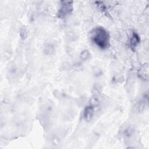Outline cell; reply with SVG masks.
<instances>
[{
    "label": "cell",
    "mask_w": 149,
    "mask_h": 149,
    "mask_svg": "<svg viewBox=\"0 0 149 149\" xmlns=\"http://www.w3.org/2000/svg\"><path fill=\"white\" fill-rule=\"evenodd\" d=\"M90 38L93 42L101 49H107L111 45L109 34L105 28L101 26L94 27L91 30Z\"/></svg>",
    "instance_id": "obj_1"
},
{
    "label": "cell",
    "mask_w": 149,
    "mask_h": 149,
    "mask_svg": "<svg viewBox=\"0 0 149 149\" xmlns=\"http://www.w3.org/2000/svg\"><path fill=\"white\" fill-rule=\"evenodd\" d=\"M140 42V37L136 32H133L129 41V47L133 51H135L136 48Z\"/></svg>",
    "instance_id": "obj_3"
},
{
    "label": "cell",
    "mask_w": 149,
    "mask_h": 149,
    "mask_svg": "<svg viewBox=\"0 0 149 149\" xmlns=\"http://www.w3.org/2000/svg\"><path fill=\"white\" fill-rule=\"evenodd\" d=\"M20 35L22 39H25L27 37V30L24 28H22L20 31Z\"/></svg>",
    "instance_id": "obj_7"
},
{
    "label": "cell",
    "mask_w": 149,
    "mask_h": 149,
    "mask_svg": "<svg viewBox=\"0 0 149 149\" xmlns=\"http://www.w3.org/2000/svg\"><path fill=\"white\" fill-rule=\"evenodd\" d=\"M73 10V2L71 1H62L60 8L57 13L58 18L63 19L70 15Z\"/></svg>",
    "instance_id": "obj_2"
},
{
    "label": "cell",
    "mask_w": 149,
    "mask_h": 149,
    "mask_svg": "<svg viewBox=\"0 0 149 149\" xmlns=\"http://www.w3.org/2000/svg\"><path fill=\"white\" fill-rule=\"evenodd\" d=\"M94 113V106L90 105L86 106L83 111V117L86 121L91 120Z\"/></svg>",
    "instance_id": "obj_4"
},
{
    "label": "cell",
    "mask_w": 149,
    "mask_h": 149,
    "mask_svg": "<svg viewBox=\"0 0 149 149\" xmlns=\"http://www.w3.org/2000/svg\"><path fill=\"white\" fill-rule=\"evenodd\" d=\"M80 58L83 60V61H86L87 60L90 56V52L87 50V49H84L83 50L81 53H80Z\"/></svg>",
    "instance_id": "obj_6"
},
{
    "label": "cell",
    "mask_w": 149,
    "mask_h": 149,
    "mask_svg": "<svg viewBox=\"0 0 149 149\" xmlns=\"http://www.w3.org/2000/svg\"><path fill=\"white\" fill-rule=\"evenodd\" d=\"M139 77L144 80H148V66L147 63L143 65L139 70Z\"/></svg>",
    "instance_id": "obj_5"
}]
</instances>
